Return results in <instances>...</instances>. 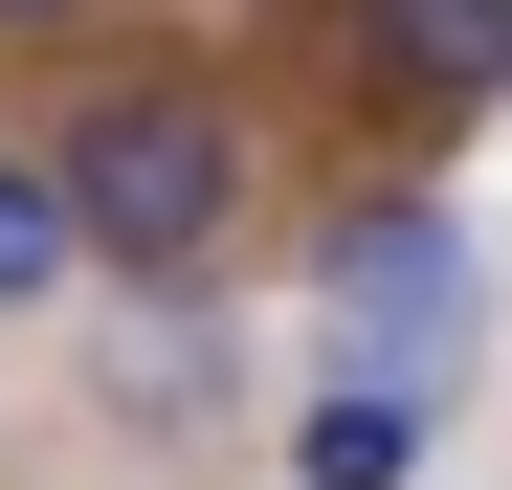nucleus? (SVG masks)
Masks as SVG:
<instances>
[{
  "label": "nucleus",
  "instance_id": "obj_1",
  "mask_svg": "<svg viewBox=\"0 0 512 490\" xmlns=\"http://www.w3.org/2000/svg\"><path fill=\"white\" fill-rule=\"evenodd\" d=\"M67 245H112V268H201L223 245V201H245V134L201 112V90H112L90 134H67Z\"/></svg>",
  "mask_w": 512,
  "mask_h": 490
},
{
  "label": "nucleus",
  "instance_id": "obj_2",
  "mask_svg": "<svg viewBox=\"0 0 512 490\" xmlns=\"http://www.w3.org/2000/svg\"><path fill=\"white\" fill-rule=\"evenodd\" d=\"M334 379H379V401H446L468 379V223L379 201L357 245H334Z\"/></svg>",
  "mask_w": 512,
  "mask_h": 490
},
{
  "label": "nucleus",
  "instance_id": "obj_3",
  "mask_svg": "<svg viewBox=\"0 0 512 490\" xmlns=\"http://www.w3.org/2000/svg\"><path fill=\"white\" fill-rule=\"evenodd\" d=\"M357 23H379L446 112H468V90H512V0H357Z\"/></svg>",
  "mask_w": 512,
  "mask_h": 490
},
{
  "label": "nucleus",
  "instance_id": "obj_4",
  "mask_svg": "<svg viewBox=\"0 0 512 490\" xmlns=\"http://www.w3.org/2000/svg\"><path fill=\"white\" fill-rule=\"evenodd\" d=\"M290 468H312V490H401V468H423V401H379V379H334L312 424H290Z\"/></svg>",
  "mask_w": 512,
  "mask_h": 490
},
{
  "label": "nucleus",
  "instance_id": "obj_5",
  "mask_svg": "<svg viewBox=\"0 0 512 490\" xmlns=\"http://www.w3.org/2000/svg\"><path fill=\"white\" fill-rule=\"evenodd\" d=\"M23 290H67V201H45V179H0V312H23Z\"/></svg>",
  "mask_w": 512,
  "mask_h": 490
},
{
  "label": "nucleus",
  "instance_id": "obj_6",
  "mask_svg": "<svg viewBox=\"0 0 512 490\" xmlns=\"http://www.w3.org/2000/svg\"><path fill=\"white\" fill-rule=\"evenodd\" d=\"M0 23H67V0H0Z\"/></svg>",
  "mask_w": 512,
  "mask_h": 490
}]
</instances>
